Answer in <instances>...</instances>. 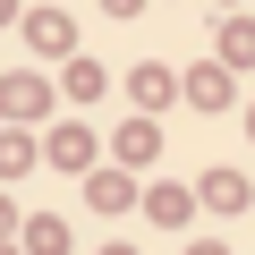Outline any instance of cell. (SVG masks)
Here are the masks:
<instances>
[{
  "label": "cell",
  "instance_id": "cell-6",
  "mask_svg": "<svg viewBox=\"0 0 255 255\" xmlns=\"http://www.w3.org/2000/svg\"><path fill=\"white\" fill-rule=\"evenodd\" d=\"M136 204H145V221H153V230H179V221L196 213V196H187V187H170V179H162V187H136Z\"/></svg>",
  "mask_w": 255,
  "mask_h": 255
},
{
  "label": "cell",
  "instance_id": "cell-15",
  "mask_svg": "<svg viewBox=\"0 0 255 255\" xmlns=\"http://www.w3.org/2000/svg\"><path fill=\"white\" fill-rule=\"evenodd\" d=\"M9 230H17V213H9V196H0V238H9Z\"/></svg>",
  "mask_w": 255,
  "mask_h": 255
},
{
  "label": "cell",
  "instance_id": "cell-3",
  "mask_svg": "<svg viewBox=\"0 0 255 255\" xmlns=\"http://www.w3.org/2000/svg\"><path fill=\"white\" fill-rule=\"evenodd\" d=\"M128 94H136V102H145V119H153V111H170V102H179V68H162V60L128 68Z\"/></svg>",
  "mask_w": 255,
  "mask_h": 255
},
{
  "label": "cell",
  "instance_id": "cell-13",
  "mask_svg": "<svg viewBox=\"0 0 255 255\" xmlns=\"http://www.w3.org/2000/svg\"><path fill=\"white\" fill-rule=\"evenodd\" d=\"M60 85H68L77 102H94V94H102L111 77H102V60H68V77H60Z\"/></svg>",
  "mask_w": 255,
  "mask_h": 255
},
{
  "label": "cell",
  "instance_id": "cell-18",
  "mask_svg": "<svg viewBox=\"0 0 255 255\" xmlns=\"http://www.w3.org/2000/svg\"><path fill=\"white\" fill-rule=\"evenodd\" d=\"M102 255H136V247H102Z\"/></svg>",
  "mask_w": 255,
  "mask_h": 255
},
{
  "label": "cell",
  "instance_id": "cell-11",
  "mask_svg": "<svg viewBox=\"0 0 255 255\" xmlns=\"http://www.w3.org/2000/svg\"><path fill=\"white\" fill-rule=\"evenodd\" d=\"M17 247H26V255H68V221H60V213H34V221L17 230Z\"/></svg>",
  "mask_w": 255,
  "mask_h": 255
},
{
  "label": "cell",
  "instance_id": "cell-4",
  "mask_svg": "<svg viewBox=\"0 0 255 255\" xmlns=\"http://www.w3.org/2000/svg\"><path fill=\"white\" fill-rule=\"evenodd\" d=\"M179 102H187V111H230V68H213V60L187 68V77H179Z\"/></svg>",
  "mask_w": 255,
  "mask_h": 255
},
{
  "label": "cell",
  "instance_id": "cell-2",
  "mask_svg": "<svg viewBox=\"0 0 255 255\" xmlns=\"http://www.w3.org/2000/svg\"><path fill=\"white\" fill-rule=\"evenodd\" d=\"M17 26H26V43H34L43 60H68V51H77V26H68V9H26Z\"/></svg>",
  "mask_w": 255,
  "mask_h": 255
},
{
  "label": "cell",
  "instance_id": "cell-5",
  "mask_svg": "<svg viewBox=\"0 0 255 255\" xmlns=\"http://www.w3.org/2000/svg\"><path fill=\"white\" fill-rule=\"evenodd\" d=\"M196 204H213V213H247V204H255V187H247V170H204Z\"/></svg>",
  "mask_w": 255,
  "mask_h": 255
},
{
  "label": "cell",
  "instance_id": "cell-17",
  "mask_svg": "<svg viewBox=\"0 0 255 255\" xmlns=\"http://www.w3.org/2000/svg\"><path fill=\"white\" fill-rule=\"evenodd\" d=\"M9 17H17V0H0V26H9Z\"/></svg>",
  "mask_w": 255,
  "mask_h": 255
},
{
  "label": "cell",
  "instance_id": "cell-14",
  "mask_svg": "<svg viewBox=\"0 0 255 255\" xmlns=\"http://www.w3.org/2000/svg\"><path fill=\"white\" fill-rule=\"evenodd\" d=\"M102 9H111V17H136V9H145V0H102Z\"/></svg>",
  "mask_w": 255,
  "mask_h": 255
},
{
  "label": "cell",
  "instance_id": "cell-20",
  "mask_svg": "<svg viewBox=\"0 0 255 255\" xmlns=\"http://www.w3.org/2000/svg\"><path fill=\"white\" fill-rule=\"evenodd\" d=\"M230 9H238V0H230Z\"/></svg>",
  "mask_w": 255,
  "mask_h": 255
},
{
  "label": "cell",
  "instance_id": "cell-12",
  "mask_svg": "<svg viewBox=\"0 0 255 255\" xmlns=\"http://www.w3.org/2000/svg\"><path fill=\"white\" fill-rule=\"evenodd\" d=\"M34 170V136L26 128H0V179H26Z\"/></svg>",
  "mask_w": 255,
  "mask_h": 255
},
{
  "label": "cell",
  "instance_id": "cell-9",
  "mask_svg": "<svg viewBox=\"0 0 255 255\" xmlns=\"http://www.w3.org/2000/svg\"><path fill=\"white\" fill-rule=\"evenodd\" d=\"M111 153H119V162H136V170L162 162V128H153V119H128L119 136H111Z\"/></svg>",
  "mask_w": 255,
  "mask_h": 255
},
{
  "label": "cell",
  "instance_id": "cell-10",
  "mask_svg": "<svg viewBox=\"0 0 255 255\" xmlns=\"http://www.w3.org/2000/svg\"><path fill=\"white\" fill-rule=\"evenodd\" d=\"M43 153H51L60 170H85V162H94V128H77V119H68V128H51V145H43Z\"/></svg>",
  "mask_w": 255,
  "mask_h": 255
},
{
  "label": "cell",
  "instance_id": "cell-1",
  "mask_svg": "<svg viewBox=\"0 0 255 255\" xmlns=\"http://www.w3.org/2000/svg\"><path fill=\"white\" fill-rule=\"evenodd\" d=\"M60 94H51V77H34V68H9V77H0V119H9V128H26V119H43Z\"/></svg>",
  "mask_w": 255,
  "mask_h": 255
},
{
  "label": "cell",
  "instance_id": "cell-7",
  "mask_svg": "<svg viewBox=\"0 0 255 255\" xmlns=\"http://www.w3.org/2000/svg\"><path fill=\"white\" fill-rule=\"evenodd\" d=\"M85 204L94 213H128V204H136V179H128V170H85Z\"/></svg>",
  "mask_w": 255,
  "mask_h": 255
},
{
  "label": "cell",
  "instance_id": "cell-16",
  "mask_svg": "<svg viewBox=\"0 0 255 255\" xmlns=\"http://www.w3.org/2000/svg\"><path fill=\"white\" fill-rule=\"evenodd\" d=\"M187 255H230V247H221V238H204V247H187Z\"/></svg>",
  "mask_w": 255,
  "mask_h": 255
},
{
  "label": "cell",
  "instance_id": "cell-8",
  "mask_svg": "<svg viewBox=\"0 0 255 255\" xmlns=\"http://www.w3.org/2000/svg\"><path fill=\"white\" fill-rule=\"evenodd\" d=\"M213 34H221V43H213V51H221L213 68H255V17H221Z\"/></svg>",
  "mask_w": 255,
  "mask_h": 255
},
{
  "label": "cell",
  "instance_id": "cell-19",
  "mask_svg": "<svg viewBox=\"0 0 255 255\" xmlns=\"http://www.w3.org/2000/svg\"><path fill=\"white\" fill-rule=\"evenodd\" d=\"M247 136H255V119H247Z\"/></svg>",
  "mask_w": 255,
  "mask_h": 255
}]
</instances>
